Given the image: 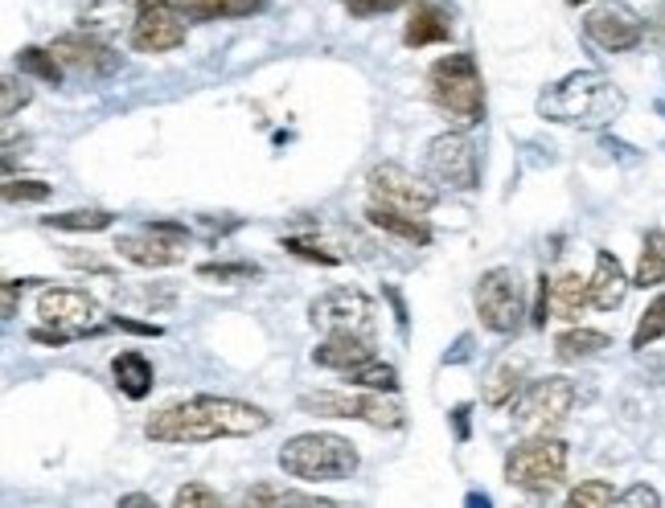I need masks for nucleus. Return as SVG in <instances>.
I'll list each match as a JSON object with an SVG mask.
<instances>
[{"label": "nucleus", "instance_id": "f257e3e1", "mask_svg": "<svg viewBox=\"0 0 665 508\" xmlns=\"http://www.w3.org/2000/svg\"><path fill=\"white\" fill-rule=\"evenodd\" d=\"M621 111L625 94L599 70H575L538 94V115L567 128H608L612 120H621Z\"/></svg>", "mask_w": 665, "mask_h": 508}, {"label": "nucleus", "instance_id": "f03ea898", "mask_svg": "<svg viewBox=\"0 0 665 508\" xmlns=\"http://www.w3.org/2000/svg\"><path fill=\"white\" fill-rule=\"evenodd\" d=\"M427 94L452 123L476 128L485 120V79L473 54H449L427 70Z\"/></svg>", "mask_w": 665, "mask_h": 508}, {"label": "nucleus", "instance_id": "7ed1b4c3", "mask_svg": "<svg viewBox=\"0 0 665 508\" xmlns=\"http://www.w3.org/2000/svg\"><path fill=\"white\" fill-rule=\"evenodd\" d=\"M280 468L292 480L316 484V480H350L357 471V447L341 439L333 430H309L280 447Z\"/></svg>", "mask_w": 665, "mask_h": 508}, {"label": "nucleus", "instance_id": "20e7f679", "mask_svg": "<svg viewBox=\"0 0 665 508\" xmlns=\"http://www.w3.org/2000/svg\"><path fill=\"white\" fill-rule=\"evenodd\" d=\"M296 406L304 415L350 418V423H370L379 430H399L407 423V410L394 398L379 394V389H362V394H350V389H309V394L296 398Z\"/></svg>", "mask_w": 665, "mask_h": 508}, {"label": "nucleus", "instance_id": "39448f33", "mask_svg": "<svg viewBox=\"0 0 665 508\" xmlns=\"http://www.w3.org/2000/svg\"><path fill=\"white\" fill-rule=\"evenodd\" d=\"M567 443L555 435H530L526 443H517L514 451L505 455V480L522 488V492H551L567 476Z\"/></svg>", "mask_w": 665, "mask_h": 508}, {"label": "nucleus", "instance_id": "423d86ee", "mask_svg": "<svg viewBox=\"0 0 665 508\" xmlns=\"http://www.w3.org/2000/svg\"><path fill=\"white\" fill-rule=\"evenodd\" d=\"M575 406V386L567 377H543L522 389L514 402V427L522 435H555Z\"/></svg>", "mask_w": 665, "mask_h": 508}, {"label": "nucleus", "instance_id": "0eeeda50", "mask_svg": "<svg viewBox=\"0 0 665 508\" xmlns=\"http://www.w3.org/2000/svg\"><path fill=\"white\" fill-rule=\"evenodd\" d=\"M476 316L497 336H510L522 328L526 316V287L517 280L514 267H493L476 283Z\"/></svg>", "mask_w": 665, "mask_h": 508}, {"label": "nucleus", "instance_id": "6e6552de", "mask_svg": "<svg viewBox=\"0 0 665 508\" xmlns=\"http://www.w3.org/2000/svg\"><path fill=\"white\" fill-rule=\"evenodd\" d=\"M144 435L152 443H169V447H190V443H214L222 439V427H218L214 410H210V398H190L177 402V406H164L144 423Z\"/></svg>", "mask_w": 665, "mask_h": 508}, {"label": "nucleus", "instance_id": "1a4fd4ad", "mask_svg": "<svg viewBox=\"0 0 665 508\" xmlns=\"http://www.w3.org/2000/svg\"><path fill=\"white\" fill-rule=\"evenodd\" d=\"M309 321L321 333H353V336L379 333V308L357 287H333V292L316 295L313 304H309Z\"/></svg>", "mask_w": 665, "mask_h": 508}, {"label": "nucleus", "instance_id": "9d476101", "mask_svg": "<svg viewBox=\"0 0 665 508\" xmlns=\"http://www.w3.org/2000/svg\"><path fill=\"white\" fill-rule=\"evenodd\" d=\"M185 21L177 0H137V21L128 26V45L137 54H169L185 45Z\"/></svg>", "mask_w": 665, "mask_h": 508}, {"label": "nucleus", "instance_id": "9b49d317", "mask_svg": "<svg viewBox=\"0 0 665 508\" xmlns=\"http://www.w3.org/2000/svg\"><path fill=\"white\" fill-rule=\"evenodd\" d=\"M427 176L435 185L452 189V193H468L481 181V156H476V144L464 132H444L435 135L427 144Z\"/></svg>", "mask_w": 665, "mask_h": 508}, {"label": "nucleus", "instance_id": "f8f14e48", "mask_svg": "<svg viewBox=\"0 0 665 508\" xmlns=\"http://www.w3.org/2000/svg\"><path fill=\"white\" fill-rule=\"evenodd\" d=\"M370 197L379 201V205L403 210V214L427 217L435 210L440 193H435V185L407 173L403 164H379V169H370Z\"/></svg>", "mask_w": 665, "mask_h": 508}, {"label": "nucleus", "instance_id": "ddd939ff", "mask_svg": "<svg viewBox=\"0 0 665 508\" xmlns=\"http://www.w3.org/2000/svg\"><path fill=\"white\" fill-rule=\"evenodd\" d=\"M185 242L190 234H177V230H164L161 222H149L140 234H120L115 238V254L137 263V267H173L185 258Z\"/></svg>", "mask_w": 665, "mask_h": 508}, {"label": "nucleus", "instance_id": "4468645a", "mask_svg": "<svg viewBox=\"0 0 665 508\" xmlns=\"http://www.w3.org/2000/svg\"><path fill=\"white\" fill-rule=\"evenodd\" d=\"M50 50H54V58L62 62V70L82 74V79H108V74L120 70V54L111 50L108 41H99V33H87V29L54 38Z\"/></svg>", "mask_w": 665, "mask_h": 508}, {"label": "nucleus", "instance_id": "2eb2a0df", "mask_svg": "<svg viewBox=\"0 0 665 508\" xmlns=\"http://www.w3.org/2000/svg\"><path fill=\"white\" fill-rule=\"evenodd\" d=\"M38 316L50 328H62L70 336H82L87 328H99V304L79 287H46L38 295Z\"/></svg>", "mask_w": 665, "mask_h": 508}, {"label": "nucleus", "instance_id": "dca6fc26", "mask_svg": "<svg viewBox=\"0 0 665 508\" xmlns=\"http://www.w3.org/2000/svg\"><path fill=\"white\" fill-rule=\"evenodd\" d=\"M584 33L587 41H596L599 50H608V54H628L645 38V21L633 9H625V4H599V9H592L584 17Z\"/></svg>", "mask_w": 665, "mask_h": 508}, {"label": "nucleus", "instance_id": "f3484780", "mask_svg": "<svg viewBox=\"0 0 665 508\" xmlns=\"http://www.w3.org/2000/svg\"><path fill=\"white\" fill-rule=\"evenodd\" d=\"M370 357H374L370 336H353V333H325V341L313 348V365L333 369V374H353Z\"/></svg>", "mask_w": 665, "mask_h": 508}, {"label": "nucleus", "instance_id": "a211bd4d", "mask_svg": "<svg viewBox=\"0 0 665 508\" xmlns=\"http://www.w3.org/2000/svg\"><path fill=\"white\" fill-rule=\"evenodd\" d=\"M403 41L411 50H423V45H444L452 41V9L444 4H432V0H420L407 13V26H403Z\"/></svg>", "mask_w": 665, "mask_h": 508}, {"label": "nucleus", "instance_id": "6ab92c4d", "mask_svg": "<svg viewBox=\"0 0 665 508\" xmlns=\"http://www.w3.org/2000/svg\"><path fill=\"white\" fill-rule=\"evenodd\" d=\"M628 275L625 267H621V258L608 251H599L596 254V271H592V280H587V295H592V308L599 312H612V308H621L625 304V295H628Z\"/></svg>", "mask_w": 665, "mask_h": 508}, {"label": "nucleus", "instance_id": "aec40b11", "mask_svg": "<svg viewBox=\"0 0 665 508\" xmlns=\"http://www.w3.org/2000/svg\"><path fill=\"white\" fill-rule=\"evenodd\" d=\"M366 217H370V226H379L382 234H394V238L411 242V246H427V242H432V226L415 214H403V210H391V205H379V201H374L366 210Z\"/></svg>", "mask_w": 665, "mask_h": 508}, {"label": "nucleus", "instance_id": "412c9836", "mask_svg": "<svg viewBox=\"0 0 665 508\" xmlns=\"http://www.w3.org/2000/svg\"><path fill=\"white\" fill-rule=\"evenodd\" d=\"M111 374H115V386H120L132 402L149 398L152 394V365L144 353H137V348L115 353V357H111Z\"/></svg>", "mask_w": 665, "mask_h": 508}, {"label": "nucleus", "instance_id": "4be33fe9", "mask_svg": "<svg viewBox=\"0 0 665 508\" xmlns=\"http://www.w3.org/2000/svg\"><path fill=\"white\" fill-rule=\"evenodd\" d=\"M587 304H592V295H587V280H580L575 271L551 280V316L575 324L580 316H584Z\"/></svg>", "mask_w": 665, "mask_h": 508}, {"label": "nucleus", "instance_id": "5701e85b", "mask_svg": "<svg viewBox=\"0 0 665 508\" xmlns=\"http://www.w3.org/2000/svg\"><path fill=\"white\" fill-rule=\"evenodd\" d=\"M132 0H87L79 13V29L87 33H115L120 26H132Z\"/></svg>", "mask_w": 665, "mask_h": 508}, {"label": "nucleus", "instance_id": "b1692460", "mask_svg": "<svg viewBox=\"0 0 665 508\" xmlns=\"http://www.w3.org/2000/svg\"><path fill=\"white\" fill-rule=\"evenodd\" d=\"M608 345H612L608 333H596V328H567V333L555 341V357L558 362H587V357L604 353Z\"/></svg>", "mask_w": 665, "mask_h": 508}, {"label": "nucleus", "instance_id": "393cba45", "mask_svg": "<svg viewBox=\"0 0 665 508\" xmlns=\"http://www.w3.org/2000/svg\"><path fill=\"white\" fill-rule=\"evenodd\" d=\"M522 374H526V357H505L485 382V402L490 406H510L514 394L522 389Z\"/></svg>", "mask_w": 665, "mask_h": 508}, {"label": "nucleus", "instance_id": "a878e982", "mask_svg": "<svg viewBox=\"0 0 665 508\" xmlns=\"http://www.w3.org/2000/svg\"><path fill=\"white\" fill-rule=\"evenodd\" d=\"M665 283V234L662 230H649L645 234V246H641V263L637 275H633V287H657Z\"/></svg>", "mask_w": 665, "mask_h": 508}, {"label": "nucleus", "instance_id": "bb28decb", "mask_svg": "<svg viewBox=\"0 0 665 508\" xmlns=\"http://www.w3.org/2000/svg\"><path fill=\"white\" fill-rule=\"evenodd\" d=\"M177 9L190 21H222V17L255 13V0H177Z\"/></svg>", "mask_w": 665, "mask_h": 508}, {"label": "nucleus", "instance_id": "cd10ccee", "mask_svg": "<svg viewBox=\"0 0 665 508\" xmlns=\"http://www.w3.org/2000/svg\"><path fill=\"white\" fill-rule=\"evenodd\" d=\"M243 505H333L325 496L296 492V488H280V484H255L243 492Z\"/></svg>", "mask_w": 665, "mask_h": 508}, {"label": "nucleus", "instance_id": "c85d7f7f", "mask_svg": "<svg viewBox=\"0 0 665 508\" xmlns=\"http://www.w3.org/2000/svg\"><path fill=\"white\" fill-rule=\"evenodd\" d=\"M17 70L29 74V79L50 82V87L62 82V62L54 58V50H41V45H26V50L17 54Z\"/></svg>", "mask_w": 665, "mask_h": 508}, {"label": "nucleus", "instance_id": "c756f323", "mask_svg": "<svg viewBox=\"0 0 665 508\" xmlns=\"http://www.w3.org/2000/svg\"><path fill=\"white\" fill-rule=\"evenodd\" d=\"M345 377H350V386H357V389H379V394H394V389H399V369L386 365V362H379V357L362 362L353 374H345Z\"/></svg>", "mask_w": 665, "mask_h": 508}, {"label": "nucleus", "instance_id": "7c9ffc66", "mask_svg": "<svg viewBox=\"0 0 665 508\" xmlns=\"http://www.w3.org/2000/svg\"><path fill=\"white\" fill-rule=\"evenodd\" d=\"M111 222H115V214H108V210H70V214L46 217L50 230H74V234H95V230H108Z\"/></svg>", "mask_w": 665, "mask_h": 508}, {"label": "nucleus", "instance_id": "2f4dec72", "mask_svg": "<svg viewBox=\"0 0 665 508\" xmlns=\"http://www.w3.org/2000/svg\"><path fill=\"white\" fill-rule=\"evenodd\" d=\"M616 500H621V492H616L608 480H584L567 492V505L575 508H608L616 505Z\"/></svg>", "mask_w": 665, "mask_h": 508}, {"label": "nucleus", "instance_id": "473e14b6", "mask_svg": "<svg viewBox=\"0 0 665 508\" xmlns=\"http://www.w3.org/2000/svg\"><path fill=\"white\" fill-rule=\"evenodd\" d=\"M255 275H259L255 263H202V267H198V280L226 283V287H234V283H251Z\"/></svg>", "mask_w": 665, "mask_h": 508}, {"label": "nucleus", "instance_id": "72a5a7b5", "mask_svg": "<svg viewBox=\"0 0 665 508\" xmlns=\"http://www.w3.org/2000/svg\"><path fill=\"white\" fill-rule=\"evenodd\" d=\"M657 336H665V295H657L649 308L641 312V324L633 333V348H649Z\"/></svg>", "mask_w": 665, "mask_h": 508}, {"label": "nucleus", "instance_id": "f704fd0d", "mask_svg": "<svg viewBox=\"0 0 665 508\" xmlns=\"http://www.w3.org/2000/svg\"><path fill=\"white\" fill-rule=\"evenodd\" d=\"M50 193H54V185H46V181H17V176H9L4 181V201H50Z\"/></svg>", "mask_w": 665, "mask_h": 508}, {"label": "nucleus", "instance_id": "c9c22d12", "mask_svg": "<svg viewBox=\"0 0 665 508\" xmlns=\"http://www.w3.org/2000/svg\"><path fill=\"white\" fill-rule=\"evenodd\" d=\"M173 505L177 508H214V505H222V496H218L214 488H205V484H185V488H177Z\"/></svg>", "mask_w": 665, "mask_h": 508}, {"label": "nucleus", "instance_id": "e433bc0d", "mask_svg": "<svg viewBox=\"0 0 665 508\" xmlns=\"http://www.w3.org/2000/svg\"><path fill=\"white\" fill-rule=\"evenodd\" d=\"M26 103H29V87H26V82L4 79V87H0V115H4V120H13L17 111L26 108Z\"/></svg>", "mask_w": 665, "mask_h": 508}, {"label": "nucleus", "instance_id": "4c0bfd02", "mask_svg": "<svg viewBox=\"0 0 665 508\" xmlns=\"http://www.w3.org/2000/svg\"><path fill=\"white\" fill-rule=\"evenodd\" d=\"M403 4H415V0H345V13L379 17V13H391V9H403Z\"/></svg>", "mask_w": 665, "mask_h": 508}, {"label": "nucleus", "instance_id": "58836bf2", "mask_svg": "<svg viewBox=\"0 0 665 508\" xmlns=\"http://www.w3.org/2000/svg\"><path fill=\"white\" fill-rule=\"evenodd\" d=\"M546 312H551V280L538 275V299H534V316H530V324H534V328H546V321H551Z\"/></svg>", "mask_w": 665, "mask_h": 508}, {"label": "nucleus", "instance_id": "ea45409f", "mask_svg": "<svg viewBox=\"0 0 665 508\" xmlns=\"http://www.w3.org/2000/svg\"><path fill=\"white\" fill-rule=\"evenodd\" d=\"M284 246H288L292 254H300V258H313V263H329V267L337 263V254L321 251V246H309V242H300V238H288Z\"/></svg>", "mask_w": 665, "mask_h": 508}, {"label": "nucleus", "instance_id": "a19ab883", "mask_svg": "<svg viewBox=\"0 0 665 508\" xmlns=\"http://www.w3.org/2000/svg\"><path fill=\"white\" fill-rule=\"evenodd\" d=\"M616 505H649V508H657V505H662V496L653 492L649 484H637V488L621 492V500H616Z\"/></svg>", "mask_w": 665, "mask_h": 508}, {"label": "nucleus", "instance_id": "79ce46f5", "mask_svg": "<svg viewBox=\"0 0 665 508\" xmlns=\"http://www.w3.org/2000/svg\"><path fill=\"white\" fill-rule=\"evenodd\" d=\"M645 38H649L657 50H665V4H657V9H653V17L645 21Z\"/></svg>", "mask_w": 665, "mask_h": 508}, {"label": "nucleus", "instance_id": "37998d69", "mask_svg": "<svg viewBox=\"0 0 665 508\" xmlns=\"http://www.w3.org/2000/svg\"><path fill=\"white\" fill-rule=\"evenodd\" d=\"M115 328H123V333H137V336H161V324H140V321H128V316H115Z\"/></svg>", "mask_w": 665, "mask_h": 508}, {"label": "nucleus", "instance_id": "c03bdc74", "mask_svg": "<svg viewBox=\"0 0 665 508\" xmlns=\"http://www.w3.org/2000/svg\"><path fill=\"white\" fill-rule=\"evenodd\" d=\"M17 295H21V283L4 280V308H0V312H4V321H13V316H17Z\"/></svg>", "mask_w": 665, "mask_h": 508}, {"label": "nucleus", "instance_id": "a18cd8bd", "mask_svg": "<svg viewBox=\"0 0 665 508\" xmlns=\"http://www.w3.org/2000/svg\"><path fill=\"white\" fill-rule=\"evenodd\" d=\"M386 295H391V304H394V321H399V328H403V333H407L411 316H407V304H403V295L394 292V287H386Z\"/></svg>", "mask_w": 665, "mask_h": 508}, {"label": "nucleus", "instance_id": "49530a36", "mask_svg": "<svg viewBox=\"0 0 665 508\" xmlns=\"http://www.w3.org/2000/svg\"><path fill=\"white\" fill-rule=\"evenodd\" d=\"M120 508H157V500L144 492H132V496H120Z\"/></svg>", "mask_w": 665, "mask_h": 508}, {"label": "nucleus", "instance_id": "de8ad7c7", "mask_svg": "<svg viewBox=\"0 0 665 508\" xmlns=\"http://www.w3.org/2000/svg\"><path fill=\"white\" fill-rule=\"evenodd\" d=\"M452 418H456V427H461V439H464V435H468V406H456V410H452Z\"/></svg>", "mask_w": 665, "mask_h": 508}, {"label": "nucleus", "instance_id": "09e8293b", "mask_svg": "<svg viewBox=\"0 0 665 508\" xmlns=\"http://www.w3.org/2000/svg\"><path fill=\"white\" fill-rule=\"evenodd\" d=\"M567 4H587V0H567Z\"/></svg>", "mask_w": 665, "mask_h": 508}]
</instances>
